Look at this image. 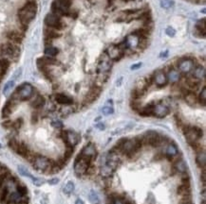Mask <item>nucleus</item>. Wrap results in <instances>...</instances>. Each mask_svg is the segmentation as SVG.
I'll list each match as a JSON object with an SVG mask.
<instances>
[{
  "label": "nucleus",
  "instance_id": "30",
  "mask_svg": "<svg viewBox=\"0 0 206 204\" xmlns=\"http://www.w3.org/2000/svg\"><path fill=\"white\" fill-rule=\"evenodd\" d=\"M7 37H8L10 40H11L12 42L17 43V44H20V43L22 42V39H23V36H22L19 32H17V31H14V30L8 32Z\"/></svg>",
  "mask_w": 206,
  "mask_h": 204
},
{
  "label": "nucleus",
  "instance_id": "36",
  "mask_svg": "<svg viewBox=\"0 0 206 204\" xmlns=\"http://www.w3.org/2000/svg\"><path fill=\"white\" fill-rule=\"evenodd\" d=\"M59 53L58 48H54V46H48L45 49V54L49 57H54Z\"/></svg>",
  "mask_w": 206,
  "mask_h": 204
},
{
  "label": "nucleus",
  "instance_id": "14",
  "mask_svg": "<svg viewBox=\"0 0 206 204\" xmlns=\"http://www.w3.org/2000/svg\"><path fill=\"white\" fill-rule=\"evenodd\" d=\"M152 81L160 88L164 87L168 83L166 74L163 70H158L157 72H155V74H154V76L152 77Z\"/></svg>",
  "mask_w": 206,
  "mask_h": 204
},
{
  "label": "nucleus",
  "instance_id": "42",
  "mask_svg": "<svg viewBox=\"0 0 206 204\" xmlns=\"http://www.w3.org/2000/svg\"><path fill=\"white\" fill-rule=\"evenodd\" d=\"M10 66V61L7 59H0V69L7 71Z\"/></svg>",
  "mask_w": 206,
  "mask_h": 204
},
{
  "label": "nucleus",
  "instance_id": "18",
  "mask_svg": "<svg viewBox=\"0 0 206 204\" xmlns=\"http://www.w3.org/2000/svg\"><path fill=\"white\" fill-rule=\"evenodd\" d=\"M59 62L57 60H55L53 57H43V58H40L37 60V65L39 68L41 67H46V66H50V65H58Z\"/></svg>",
  "mask_w": 206,
  "mask_h": 204
},
{
  "label": "nucleus",
  "instance_id": "52",
  "mask_svg": "<svg viewBox=\"0 0 206 204\" xmlns=\"http://www.w3.org/2000/svg\"><path fill=\"white\" fill-rule=\"evenodd\" d=\"M200 204H206V202H205V198H203L202 199V201H201V203Z\"/></svg>",
  "mask_w": 206,
  "mask_h": 204
},
{
  "label": "nucleus",
  "instance_id": "29",
  "mask_svg": "<svg viewBox=\"0 0 206 204\" xmlns=\"http://www.w3.org/2000/svg\"><path fill=\"white\" fill-rule=\"evenodd\" d=\"M132 35L136 36L139 39H147L149 36V31L147 28H138L132 32Z\"/></svg>",
  "mask_w": 206,
  "mask_h": 204
},
{
  "label": "nucleus",
  "instance_id": "44",
  "mask_svg": "<svg viewBox=\"0 0 206 204\" xmlns=\"http://www.w3.org/2000/svg\"><path fill=\"white\" fill-rule=\"evenodd\" d=\"M51 126L55 129H62L63 128V123L59 120H55L51 122Z\"/></svg>",
  "mask_w": 206,
  "mask_h": 204
},
{
  "label": "nucleus",
  "instance_id": "12",
  "mask_svg": "<svg viewBox=\"0 0 206 204\" xmlns=\"http://www.w3.org/2000/svg\"><path fill=\"white\" fill-rule=\"evenodd\" d=\"M125 51L119 48V45L116 44H112L109 48L107 49L106 54L107 55V57L111 60H121L124 56H125Z\"/></svg>",
  "mask_w": 206,
  "mask_h": 204
},
{
  "label": "nucleus",
  "instance_id": "24",
  "mask_svg": "<svg viewBox=\"0 0 206 204\" xmlns=\"http://www.w3.org/2000/svg\"><path fill=\"white\" fill-rule=\"evenodd\" d=\"M114 171L115 170H113L111 167L107 165L105 163L103 164H101V166H100V175L103 178H110L113 175Z\"/></svg>",
  "mask_w": 206,
  "mask_h": 204
},
{
  "label": "nucleus",
  "instance_id": "45",
  "mask_svg": "<svg viewBox=\"0 0 206 204\" xmlns=\"http://www.w3.org/2000/svg\"><path fill=\"white\" fill-rule=\"evenodd\" d=\"M165 32H166V34H167L168 36H170V37H173V36L176 35V30H175L173 27H168L166 28Z\"/></svg>",
  "mask_w": 206,
  "mask_h": 204
},
{
  "label": "nucleus",
  "instance_id": "38",
  "mask_svg": "<svg viewBox=\"0 0 206 204\" xmlns=\"http://www.w3.org/2000/svg\"><path fill=\"white\" fill-rule=\"evenodd\" d=\"M198 101L200 104H202V106H205V104H206V88L205 87L202 88L199 96L198 97Z\"/></svg>",
  "mask_w": 206,
  "mask_h": 204
},
{
  "label": "nucleus",
  "instance_id": "46",
  "mask_svg": "<svg viewBox=\"0 0 206 204\" xmlns=\"http://www.w3.org/2000/svg\"><path fill=\"white\" fill-rule=\"evenodd\" d=\"M141 66H142V62H139V64H135V65H133L131 66V70H137V69L141 68Z\"/></svg>",
  "mask_w": 206,
  "mask_h": 204
},
{
  "label": "nucleus",
  "instance_id": "28",
  "mask_svg": "<svg viewBox=\"0 0 206 204\" xmlns=\"http://www.w3.org/2000/svg\"><path fill=\"white\" fill-rule=\"evenodd\" d=\"M153 107H154V104H152V103L147 104L146 106L140 109L138 112L142 116H151V115H153Z\"/></svg>",
  "mask_w": 206,
  "mask_h": 204
},
{
  "label": "nucleus",
  "instance_id": "8",
  "mask_svg": "<svg viewBox=\"0 0 206 204\" xmlns=\"http://www.w3.org/2000/svg\"><path fill=\"white\" fill-rule=\"evenodd\" d=\"M62 138L67 144V147L74 148L80 140V136L78 133L72 131H62Z\"/></svg>",
  "mask_w": 206,
  "mask_h": 204
},
{
  "label": "nucleus",
  "instance_id": "10",
  "mask_svg": "<svg viewBox=\"0 0 206 204\" xmlns=\"http://www.w3.org/2000/svg\"><path fill=\"white\" fill-rule=\"evenodd\" d=\"M28 196H22L16 190L11 192L8 195L6 204H28Z\"/></svg>",
  "mask_w": 206,
  "mask_h": 204
},
{
  "label": "nucleus",
  "instance_id": "9",
  "mask_svg": "<svg viewBox=\"0 0 206 204\" xmlns=\"http://www.w3.org/2000/svg\"><path fill=\"white\" fill-rule=\"evenodd\" d=\"M45 24L51 28L54 29H63L65 25L61 21L60 17L57 14L54 13H50L45 17Z\"/></svg>",
  "mask_w": 206,
  "mask_h": 204
},
{
  "label": "nucleus",
  "instance_id": "51",
  "mask_svg": "<svg viewBox=\"0 0 206 204\" xmlns=\"http://www.w3.org/2000/svg\"><path fill=\"white\" fill-rule=\"evenodd\" d=\"M124 2H130V1H133V0H122Z\"/></svg>",
  "mask_w": 206,
  "mask_h": 204
},
{
  "label": "nucleus",
  "instance_id": "20",
  "mask_svg": "<svg viewBox=\"0 0 206 204\" xmlns=\"http://www.w3.org/2000/svg\"><path fill=\"white\" fill-rule=\"evenodd\" d=\"M18 171H19V173H20L22 176H25V177H28V178L31 179V180L33 181L34 185H36V186H41V185L43 184V181H42V180L38 179V178H35V177H33V175H31V173H29V172H28L25 167H23V166H18Z\"/></svg>",
  "mask_w": 206,
  "mask_h": 204
},
{
  "label": "nucleus",
  "instance_id": "19",
  "mask_svg": "<svg viewBox=\"0 0 206 204\" xmlns=\"http://www.w3.org/2000/svg\"><path fill=\"white\" fill-rule=\"evenodd\" d=\"M54 98L58 104L65 105V106H69L73 103V99L69 98L68 96L65 95V94H56L54 96Z\"/></svg>",
  "mask_w": 206,
  "mask_h": 204
},
{
  "label": "nucleus",
  "instance_id": "41",
  "mask_svg": "<svg viewBox=\"0 0 206 204\" xmlns=\"http://www.w3.org/2000/svg\"><path fill=\"white\" fill-rule=\"evenodd\" d=\"M13 86H14V81H8V82L5 84L4 89H3L4 95H8V93L13 88Z\"/></svg>",
  "mask_w": 206,
  "mask_h": 204
},
{
  "label": "nucleus",
  "instance_id": "16",
  "mask_svg": "<svg viewBox=\"0 0 206 204\" xmlns=\"http://www.w3.org/2000/svg\"><path fill=\"white\" fill-rule=\"evenodd\" d=\"M81 155L85 156V157H88L91 160H94L97 157V149L96 147L93 144H88L86 145L81 151L80 153Z\"/></svg>",
  "mask_w": 206,
  "mask_h": 204
},
{
  "label": "nucleus",
  "instance_id": "53",
  "mask_svg": "<svg viewBox=\"0 0 206 204\" xmlns=\"http://www.w3.org/2000/svg\"><path fill=\"white\" fill-rule=\"evenodd\" d=\"M186 204H193V202H190V203H186Z\"/></svg>",
  "mask_w": 206,
  "mask_h": 204
},
{
  "label": "nucleus",
  "instance_id": "26",
  "mask_svg": "<svg viewBox=\"0 0 206 204\" xmlns=\"http://www.w3.org/2000/svg\"><path fill=\"white\" fill-rule=\"evenodd\" d=\"M164 154L167 157H169V158H174V157L178 156V154H179L178 148H177L176 145H174V144H168L165 148Z\"/></svg>",
  "mask_w": 206,
  "mask_h": 204
},
{
  "label": "nucleus",
  "instance_id": "2",
  "mask_svg": "<svg viewBox=\"0 0 206 204\" xmlns=\"http://www.w3.org/2000/svg\"><path fill=\"white\" fill-rule=\"evenodd\" d=\"M37 12V5L34 1H28L23 8H21L18 11V17L22 25L28 26L36 15Z\"/></svg>",
  "mask_w": 206,
  "mask_h": 204
},
{
  "label": "nucleus",
  "instance_id": "54",
  "mask_svg": "<svg viewBox=\"0 0 206 204\" xmlns=\"http://www.w3.org/2000/svg\"><path fill=\"white\" fill-rule=\"evenodd\" d=\"M0 148H1V145H0Z\"/></svg>",
  "mask_w": 206,
  "mask_h": 204
},
{
  "label": "nucleus",
  "instance_id": "43",
  "mask_svg": "<svg viewBox=\"0 0 206 204\" xmlns=\"http://www.w3.org/2000/svg\"><path fill=\"white\" fill-rule=\"evenodd\" d=\"M174 5L173 0H160V6L164 9H169Z\"/></svg>",
  "mask_w": 206,
  "mask_h": 204
},
{
  "label": "nucleus",
  "instance_id": "31",
  "mask_svg": "<svg viewBox=\"0 0 206 204\" xmlns=\"http://www.w3.org/2000/svg\"><path fill=\"white\" fill-rule=\"evenodd\" d=\"M185 101L190 105V106H194L196 105L199 101H198V97L195 95L192 92H187L185 94Z\"/></svg>",
  "mask_w": 206,
  "mask_h": 204
},
{
  "label": "nucleus",
  "instance_id": "49",
  "mask_svg": "<svg viewBox=\"0 0 206 204\" xmlns=\"http://www.w3.org/2000/svg\"><path fill=\"white\" fill-rule=\"evenodd\" d=\"M75 204H85V202H84L81 198H78V199L75 201Z\"/></svg>",
  "mask_w": 206,
  "mask_h": 204
},
{
  "label": "nucleus",
  "instance_id": "47",
  "mask_svg": "<svg viewBox=\"0 0 206 204\" xmlns=\"http://www.w3.org/2000/svg\"><path fill=\"white\" fill-rule=\"evenodd\" d=\"M58 182H59V180H58L57 178H54V179H51V180L49 181V183L51 184V185H55V184H57Z\"/></svg>",
  "mask_w": 206,
  "mask_h": 204
},
{
  "label": "nucleus",
  "instance_id": "35",
  "mask_svg": "<svg viewBox=\"0 0 206 204\" xmlns=\"http://www.w3.org/2000/svg\"><path fill=\"white\" fill-rule=\"evenodd\" d=\"M88 198H90V202L92 204H100V198H99V196L98 194L94 191V190H91L88 194Z\"/></svg>",
  "mask_w": 206,
  "mask_h": 204
},
{
  "label": "nucleus",
  "instance_id": "13",
  "mask_svg": "<svg viewBox=\"0 0 206 204\" xmlns=\"http://www.w3.org/2000/svg\"><path fill=\"white\" fill-rule=\"evenodd\" d=\"M170 110L169 108L161 102H159L157 104H154L153 107V115H155L158 118H164L166 115L169 114Z\"/></svg>",
  "mask_w": 206,
  "mask_h": 204
},
{
  "label": "nucleus",
  "instance_id": "25",
  "mask_svg": "<svg viewBox=\"0 0 206 204\" xmlns=\"http://www.w3.org/2000/svg\"><path fill=\"white\" fill-rule=\"evenodd\" d=\"M177 193L182 197L191 196V187L190 183H182L178 188H177Z\"/></svg>",
  "mask_w": 206,
  "mask_h": 204
},
{
  "label": "nucleus",
  "instance_id": "5",
  "mask_svg": "<svg viewBox=\"0 0 206 204\" xmlns=\"http://www.w3.org/2000/svg\"><path fill=\"white\" fill-rule=\"evenodd\" d=\"M33 95V87L29 83H24L18 89L16 92L13 94L12 99H19V100H28Z\"/></svg>",
  "mask_w": 206,
  "mask_h": 204
},
{
  "label": "nucleus",
  "instance_id": "1",
  "mask_svg": "<svg viewBox=\"0 0 206 204\" xmlns=\"http://www.w3.org/2000/svg\"><path fill=\"white\" fill-rule=\"evenodd\" d=\"M142 139L140 137H135L132 139H121L112 149L131 159L142 148Z\"/></svg>",
  "mask_w": 206,
  "mask_h": 204
},
{
  "label": "nucleus",
  "instance_id": "40",
  "mask_svg": "<svg viewBox=\"0 0 206 204\" xmlns=\"http://www.w3.org/2000/svg\"><path fill=\"white\" fill-rule=\"evenodd\" d=\"M102 113H103V114H105V115H109V114H112L114 113V109H113L112 106L106 105L105 107H103Z\"/></svg>",
  "mask_w": 206,
  "mask_h": 204
},
{
  "label": "nucleus",
  "instance_id": "17",
  "mask_svg": "<svg viewBox=\"0 0 206 204\" xmlns=\"http://www.w3.org/2000/svg\"><path fill=\"white\" fill-rule=\"evenodd\" d=\"M1 52L2 54L13 57L19 52V48L13 44H6L1 46Z\"/></svg>",
  "mask_w": 206,
  "mask_h": 204
},
{
  "label": "nucleus",
  "instance_id": "39",
  "mask_svg": "<svg viewBox=\"0 0 206 204\" xmlns=\"http://www.w3.org/2000/svg\"><path fill=\"white\" fill-rule=\"evenodd\" d=\"M19 194H21L22 196H28V189L27 187L21 183H18L17 186H16V189H15Z\"/></svg>",
  "mask_w": 206,
  "mask_h": 204
},
{
  "label": "nucleus",
  "instance_id": "37",
  "mask_svg": "<svg viewBox=\"0 0 206 204\" xmlns=\"http://www.w3.org/2000/svg\"><path fill=\"white\" fill-rule=\"evenodd\" d=\"M74 188H75L74 183H73L72 181H68L64 187V193L67 195H70L73 191H74Z\"/></svg>",
  "mask_w": 206,
  "mask_h": 204
},
{
  "label": "nucleus",
  "instance_id": "33",
  "mask_svg": "<svg viewBox=\"0 0 206 204\" xmlns=\"http://www.w3.org/2000/svg\"><path fill=\"white\" fill-rule=\"evenodd\" d=\"M196 29L199 31L200 36L204 37L206 35V26H205V19L204 18L198 22V24L196 26Z\"/></svg>",
  "mask_w": 206,
  "mask_h": 204
},
{
  "label": "nucleus",
  "instance_id": "3",
  "mask_svg": "<svg viewBox=\"0 0 206 204\" xmlns=\"http://www.w3.org/2000/svg\"><path fill=\"white\" fill-rule=\"evenodd\" d=\"M93 160L88 157H85L81 154L78 155L77 159L74 163V172L77 176H83L86 173L87 168L91 165Z\"/></svg>",
  "mask_w": 206,
  "mask_h": 204
},
{
  "label": "nucleus",
  "instance_id": "6",
  "mask_svg": "<svg viewBox=\"0 0 206 204\" xmlns=\"http://www.w3.org/2000/svg\"><path fill=\"white\" fill-rule=\"evenodd\" d=\"M122 156L123 155H121L119 152H117V151L112 149L106 156L105 164L107 165H108L109 167H111L113 170H115V169H117V167H119L123 163Z\"/></svg>",
  "mask_w": 206,
  "mask_h": 204
},
{
  "label": "nucleus",
  "instance_id": "11",
  "mask_svg": "<svg viewBox=\"0 0 206 204\" xmlns=\"http://www.w3.org/2000/svg\"><path fill=\"white\" fill-rule=\"evenodd\" d=\"M111 60L105 53L101 58L97 65V74H107L111 69Z\"/></svg>",
  "mask_w": 206,
  "mask_h": 204
},
{
  "label": "nucleus",
  "instance_id": "32",
  "mask_svg": "<svg viewBox=\"0 0 206 204\" xmlns=\"http://www.w3.org/2000/svg\"><path fill=\"white\" fill-rule=\"evenodd\" d=\"M44 34H45L46 38H48V39H56V38H59L61 36L60 33L57 32L56 29L51 28V27L46 28L45 31H44Z\"/></svg>",
  "mask_w": 206,
  "mask_h": 204
},
{
  "label": "nucleus",
  "instance_id": "48",
  "mask_svg": "<svg viewBox=\"0 0 206 204\" xmlns=\"http://www.w3.org/2000/svg\"><path fill=\"white\" fill-rule=\"evenodd\" d=\"M21 72H22V70L21 69H18L15 73H14V78H18L19 77H20V75H21Z\"/></svg>",
  "mask_w": 206,
  "mask_h": 204
},
{
  "label": "nucleus",
  "instance_id": "34",
  "mask_svg": "<svg viewBox=\"0 0 206 204\" xmlns=\"http://www.w3.org/2000/svg\"><path fill=\"white\" fill-rule=\"evenodd\" d=\"M45 98H44L42 96H37L32 102V106L35 109H39V108H42L44 105H45Z\"/></svg>",
  "mask_w": 206,
  "mask_h": 204
},
{
  "label": "nucleus",
  "instance_id": "7",
  "mask_svg": "<svg viewBox=\"0 0 206 204\" xmlns=\"http://www.w3.org/2000/svg\"><path fill=\"white\" fill-rule=\"evenodd\" d=\"M33 165L35 169L40 171H48L51 168L52 163L50 160H49L47 157L37 155L33 158Z\"/></svg>",
  "mask_w": 206,
  "mask_h": 204
},
{
  "label": "nucleus",
  "instance_id": "23",
  "mask_svg": "<svg viewBox=\"0 0 206 204\" xmlns=\"http://www.w3.org/2000/svg\"><path fill=\"white\" fill-rule=\"evenodd\" d=\"M166 77H167L168 82L177 83L181 80V73L178 70H176V69H171L166 74Z\"/></svg>",
  "mask_w": 206,
  "mask_h": 204
},
{
  "label": "nucleus",
  "instance_id": "50",
  "mask_svg": "<svg viewBox=\"0 0 206 204\" xmlns=\"http://www.w3.org/2000/svg\"><path fill=\"white\" fill-rule=\"evenodd\" d=\"M97 128H99V129H101V130H104V129H105V125L99 124V125H97Z\"/></svg>",
  "mask_w": 206,
  "mask_h": 204
},
{
  "label": "nucleus",
  "instance_id": "22",
  "mask_svg": "<svg viewBox=\"0 0 206 204\" xmlns=\"http://www.w3.org/2000/svg\"><path fill=\"white\" fill-rule=\"evenodd\" d=\"M174 168L180 174L186 173V172H187V164H186V163L182 158H180V159L178 158V159L175 160V162H174Z\"/></svg>",
  "mask_w": 206,
  "mask_h": 204
},
{
  "label": "nucleus",
  "instance_id": "27",
  "mask_svg": "<svg viewBox=\"0 0 206 204\" xmlns=\"http://www.w3.org/2000/svg\"><path fill=\"white\" fill-rule=\"evenodd\" d=\"M196 162H197V164H198V165H199L200 168H204V167H205L206 156H205V152H204V150H199V151H197Z\"/></svg>",
  "mask_w": 206,
  "mask_h": 204
},
{
  "label": "nucleus",
  "instance_id": "4",
  "mask_svg": "<svg viewBox=\"0 0 206 204\" xmlns=\"http://www.w3.org/2000/svg\"><path fill=\"white\" fill-rule=\"evenodd\" d=\"M202 130L199 127H185L184 129V135L186 141L189 145L193 146L199 142V140L202 136Z\"/></svg>",
  "mask_w": 206,
  "mask_h": 204
},
{
  "label": "nucleus",
  "instance_id": "15",
  "mask_svg": "<svg viewBox=\"0 0 206 204\" xmlns=\"http://www.w3.org/2000/svg\"><path fill=\"white\" fill-rule=\"evenodd\" d=\"M178 67H179L180 72H182L183 74H188L190 72H192V70L194 69L195 62L191 59H184V60H182L179 61Z\"/></svg>",
  "mask_w": 206,
  "mask_h": 204
},
{
  "label": "nucleus",
  "instance_id": "21",
  "mask_svg": "<svg viewBox=\"0 0 206 204\" xmlns=\"http://www.w3.org/2000/svg\"><path fill=\"white\" fill-rule=\"evenodd\" d=\"M205 75H206V72H205V68L203 66L198 65V66H195L194 69L192 70V77L197 81L204 80Z\"/></svg>",
  "mask_w": 206,
  "mask_h": 204
}]
</instances>
